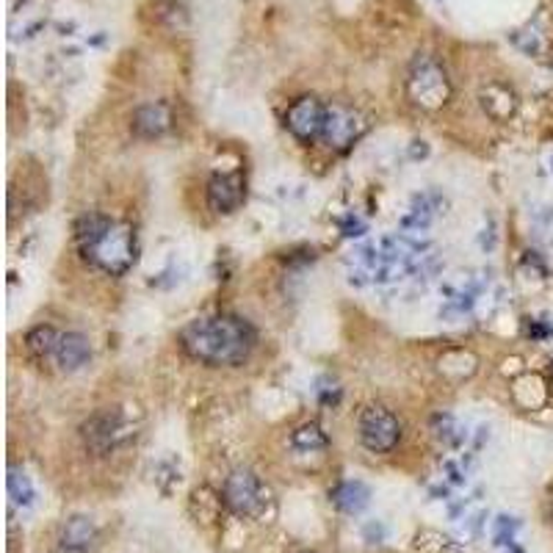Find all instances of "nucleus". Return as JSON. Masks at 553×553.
<instances>
[{"mask_svg":"<svg viewBox=\"0 0 553 553\" xmlns=\"http://www.w3.org/2000/svg\"><path fill=\"white\" fill-rule=\"evenodd\" d=\"M252 327L236 316L196 318L183 329V346L194 360L211 366H238L252 352Z\"/></svg>","mask_w":553,"mask_h":553,"instance_id":"obj_1","label":"nucleus"},{"mask_svg":"<svg viewBox=\"0 0 553 553\" xmlns=\"http://www.w3.org/2000/svg\"><path fill=\"white\" fill-rule=\"evenodd\" d=\"M75 241L86 260H92L106 274H125L136 260L133 230L100 214H86L75 225Z\"/></svg>","mask_w":553,"mask_h":553,"instance_id":"obj_2","label":"nucleus"},{"mask_svg":"<svg viewBox=\"0 0 553 553\" xmlns=\"http://www.w3.org/2000/svg\"><path fill=\"white\" fill-rule=\"evenodd\" d=\"M407 92L412 97L415 106L421 108H443L446 100L451 97V84L446 69L440 66V61L429 53H418L409 64V75H407Z\"/></svg>","mask_w":553,"mask_h":553,"instance_id":"obj_3","label":"nucleus"},{"mask_svg":"<svg viewBox=\"0 0 553 553\" xmlns=\"http://www.w3.org/2000/svg\"><path fill=\"white\" fill-rule=\"evenodd\" d=\"M222 498L227 504L230 512H236L238 518H263L268 509H271V490H268V484L252 473V470H233L227 478H225V488H222Z\"/></svg>","mask_w":553,"mask_h":553,"instance_id":"obj_4","label":"nucleus"},{"mask_svg":"<svg viewBox=\"0 0 553 553\" xmlns=\"http://www.w3.org/2000/svg\"><path fill=\"white\" fill-rule=\"evenodd\" d=\"M127 437H130V427H127L119 407H106V409L95 412L92 418L84 424V440L97 454L114 451Z\"/></svg>","mask_w":553,"mask_h":553,"instance_id":"obj_5","label":"nucleus"},{"mask_svg":"<svg viewBox=\"0 0 553 553\" xmlns=\"http://www.w3.org/2000/svg\"><path fill=\"white\" fill-rule=\"evenodd\" d=\"M401 437V427L396 421V415L385 407H368L360 415V440L368 451L385 454L393 451Z\"/></svg>","mask_w":553,"mask_h":553,"instance_id":"obj_6","label":"nucleus"},{"mask_svg":"<svg viewBox=\"0 0 553 553\" xmlns=\"http://www.w3.org/2000/svg\"><path fill=\"white\" fill-rule=\"evenodd\" d=\"M327 106L318 103L316 97H299L288 114H286V125L288 130L299 138V142H313V138L324 136L327 127Z\"/></svg>","mask_w":553,"mask_h":553,"instance_id":"obj_7","label":"nucleus"},{"mask_svg":"<svg viewBox=\"0 0 553 553\" xmlns=\"http://www.w3.org/2000/svg\"><path fill=\"white\" fill-rule=\"evenodd\" d=\"M363 119L349 111V108H343V106H332L327 111V127H324V142L332 147V150H346V147H352L355 145V138L363 133Z\"/></svg>","mask_w":553,"mask_h":553,"instance_id":"obj_8","label":"nucleus"},{"mask_svg":"<svg viewBox=\"0 0 553 553\" xmlns=\"http://www.w3.org/2000/svg\"><path fill=\"white\" fill-rule=\"evenodd\" d=\"M244 202V177L241 175H216L207 183V205L216 214H233Z\"/></svg>","mask_w":553,"mask_h":553,"instance_id":"obj_9","label":"nucleus"},{"mask_svg":"<svg viewBox=\"0 0 553 553\" xmlns=\"http://www.w3.org/2000/svg\"><path fill=\"white\" fill-rule=\"evenodd\" d=\"M138 138H158L172 127V108L166 103H145L133 111L130 122Z\"/></svg>","mask_w":553,"mask_h":553,"instance_id":"obj_10","label":"nucleus"},{"mask_svg":"<svg viewBox=\"0 0 553 553\" xmlns=\"http://www.w3.org/2000/svg\"><path fill=\"white\" fill-rule=\"evenodd\" d=\"M55 363L64 368V371H78L84 368L89 360H92V346L84 335L78 332H66L58 337V346H55Z\"/></svg>","mask_w":553,"mask_h":553,"instance_id":"obj_11","label":"nucleus"},{"mask_svg":"<svg viewBox=\"0 0 553 553\" xmlns=\"http://www.w3.org/2000/svg\"><path fill=\"white\" fill-rule=\"evenodd\" d=\"M332 501L346 515H360L371 504V490L363 481H340L332 490Z\"/></svg>","mask_w":553,"mask_h":553,"instance_id":"obj_12","label":"nucleus"},{"mask_svg":"<svg viewBox=\"0 0 553 553\" xmlns=\"http://www.w3.org/2000/svg\"><path fill=\"white\" fill-rule=\"evenodd\" d=\"M97 537V528L89 518L84 515H75L69 518L61 528V545L64 548H81V550H89V545L95 542Z\"/></svg>","mask_w":553,"mask_h":553,"instance_id":"obj_13","label":"nucleus"},{"mask_svg":"<svg viewBox=\"0 0 553 553\" xmlns=\"http://www.w3.org/2000/svg\"><path fill=\"white\" fill-rule=\"evenodd\" d=\"M481 106H484V111H488L493 119H507L515 111V95L507 86L493 84V86H488V89L481 92Z\"/></svg>","mask_w":553,"mask_h":553,"instance_id":"obj_14","label":"nucleus"},{"mask_svg":"<svg viewBox=\"0 0 553 553\" xmlns=\"http://www.w3.org/2000/svg\"><path fill=\"white\" fill-rule=\"evenodd\" d=\"M9 498H12L15 507H31L34 504L31 478L20 468H9Z\"/></svg>","mask_w":553,"mask_h":553,"instance_id":"obj_15","label":"nucleus"},{"mask_svg":"<svg viewBox=\"0 0 553 553\" xmlns=\"http://www.w3.org/2000/svg\"><path fill=\"white\" fill-rule=\"evenodd\" d=\"M58 332L53 327H36L28 332L25 343H28V349L36 355V357H47V355H55V346H58Z\"/></svg>","mask_w":553,"mask_h":553,"instance_id":"obj_16","label":"nucleus"},{"mask_svg":"<svg viewBox=\"0 0 553 553\" xmlns=\"http://www.w3.org/2000/svg\"><path fill=\"white\" fill-rule=\"evenodd\" d=\"M291 446L299 448V451H324L327 448V435L321 432L318 424H305L299 427L294 435H291Z\"/></svg>","mask_w":553,"mask_h":553,"instance_id":"obj_17","label":"nucleus"},{"mask_svg":"<svg viewBox=\"0 0 553 553\" xmlns=\"http://www.w3.org/2000/svg\"><path fill=\"white\" fill-rule=\"evenodd\" d=\"M58 553H86V550H81V548H64V545H61Z\"/></svg>","mask_w":553,"mask_h":553,"instance_id":"obj_18","label":"nucleus"}]
</instances>
